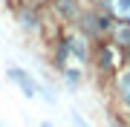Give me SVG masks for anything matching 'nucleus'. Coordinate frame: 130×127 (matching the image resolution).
Listing matches in <instances>:
<instances>
[{"label": "nucleus", "mask_w": 130, "mask_h": 127, "mask_svg": "<svg viewBox=\"0 0 130 127\" xmlns=\"http://www.w3.org/2000/svg\"><path fill=\"white\" fill-rule=\"evenodd\" d=\"M72 124H75V127H90V124H87V121H84V118H81L78 113H72Z\"/></svg>", "instance_id": "7"}, {"label": "nucleus", "mask_w": 130, "mask_h": 127, "mask_svg": "<svg viewBox=\"0 0 130 127\" xmlns=\"http://www.w3.org/2000/svg\"><path fill=\"white\" fill-rule=\"evenodd\" d=\"M116 41L130 46V26H119V29H116Z\"/></svg>", "instance_id": "5"}, {"label": "nucleus", "mask_w": 130, "mask_h": 127, "mask_svg": "<svg viewBox=\"0 0 130 127\" xmlns=\"http://www.w3.org/2000/svg\"><path fill=\"white\" fill-rule=\"evenodd\" d=\"M113 3H116V12L121 14V17L130 20V0H113Z\"/></svg>", "instance_id": "4"}, {"label": "nucleus", "mask_w": 130, "mask_h": 127, "mask_svg": "<svg viewBox=\"0 0 130 127\" xmlns=\"http://www.w3.org/2000/svg\"><path fill=\"white\" fill-rule=\"evenodd\" d=\"M67 49H70L78 61H84V55H87V49H84V43H81L78 38H70V41H67Z\"/></svg>", "instance_id": "2"}, {"label": "nucleus", "mask_w": 130, "mask_h": 127, "mask_svg": "<svg viewBox=\"0 0 130 127\" xmlns=\"http://www.w3.org/2000/svg\"><path fill=\"white\" fill-rule=\"evenodd\" d=\"M119 87H121V95H124L127 104H130V72H124V75L119 78Z\"/></svg>", "instance_id": "3"}, {"label": "nucleus", "mask_w": 130, "mask_h": 127, "mask_svg": "<svg viewBox=\"0 0 130 127\" xmlns=\"http://www.w3.org/2000/svg\"><path fill=\"white\" fill-rule=\"evenodd\" d=\"M6 75H9V78L14 81V84H20V89H23V95H26V98H32L35 93H41V87H38V84H35V81L29 78V75H26L23 69H14V66H12V69L6 72Z\"/></svg>", "instance_id": "1"}, {"label": "nucleus", "mask_w": 130, "mask_h": 127, "mask_svg": "<svg viewBox=\"0 0 130 127\" xmlns=\"http://www.w3.org/2000/svg\"><path fill=\"white\" fill-rule=\"evenodd\" d=\"M67 81H70V84H78V69H70V72H67Z\"/></svg>", "instance_id": "8"}, {"label": "nucleus", "mask_w": 130, "mask_h": 127, "mask_svg": "<svg viewBox=\"0 0 130 127\" xmlns=\"http://www.w3.org/2000/svg\"><path fill=\"white\" fill-rule=\"evenodd\" d=\"M20 20H23V26H26V29H35V17H32V14H26V12H23V14H20Z\"/></svg>", "instance_id": "6"}]
</instances>
